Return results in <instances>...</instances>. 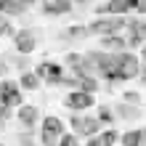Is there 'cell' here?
<instances>
[{
	"label": "cell",
	"mask_w": 146,
	"mask_h": 146,
	"mask_svg": "<svg viewBox=\"0 0 146 146\" xmlns=\"http://www.w3.org/2000/svg\"><path fill=\"white\" fill-rule=\"evenodd\" d=\"M3 35H13V27H11V21L0 13V37H3Z\"/></svg>",
	"instance_id": "22"
},
{
	"label": "cell",
	"mask_w": 146,
	"mask_h": 146,
	"mask_svg": "<svg viewBox=\"0 0 146 146\" xmlns=\"http://www.w3.org/2000/svg\"><path fill=\"white\" fill-rule=\"evenodd\" d=\"M37 77L40 80H45V82H50V85H56L58 82V77L64 74V66L61 64H56V61H42V64H37Z\"/></svg>",
	"instance_id": "8"
},
{
	"label": "cell",
	"mask_w": 146,
	"mask_h": 146,
	"mask_svg": "<svg viewBox=\"0 0 146 146\" xmlns=\"http://www.w3.org/2000/svg\"><path fill=\"white\" fill-rule=\"evenodd\" d=\"M64 122L58 117H42L40 119V138H42V146H58L64 135Z\"/></svg>",
	"instance_id": "4"
},
{
	"label": "cell",
	"mask_w": 146,
	"mask_h": 146,
	"mask_svg": "<svg viewBox=\"0 0 146 146\" xmlns=\"http://www.w3.org/2000/svg\"><path fill=\"white\" fill-rule=\"evenodd\" d=\"M19 85H21L24 90H40L42 80L37 77V72H24V74L19 77Z\"/></svg>",
	"instance_id": "17"
},
{
	"label": "cell",
	"mask_w": 146,
	"mask_h": 146,
	"mask_svg": "<svg viewBox=\"0 0 146 146\" xmlns=\"http://www.w3.org/2000/svg\"><path fill=\"white\" fill-rule=\"evenodd\" d=\"M64 35L66 37H85V35H90V32H88V27H69Z\"/></svg>",
	"instance_id": "21"
},
{
	"label": "cell",
	"mask_w": 146,
	"mask_h": 146,
	"mask_svg": "<svg viewBox=\"0 0 146 146\" xmlns=\"http://www.w3.org/2000/svg\"><path fill=\"white\" fill-rule=\"evenodd\" d=\"M0 98H3L11 109H19V106L24 104V98H21V85L3 77V80H0Z\"/></svg>",
	"instance_id": "6"
},
{
	"label": "cell",
	"mask_w": 146,
	"mask_h": 146,
	"mask_svg": "<svg viewBox=\"0 0 146 146\" xmlns=\"http://www.w3.org/2000/svg\"><path fill=\"white\" fill-rule=\"evenodd\" d=\"M101 119L98 117H82V114H72V130L77 133V135H96V133H101Z\"/></svg>",
	"instance_id": "5"
},
{
	"label": "cell",
	"mask_w": 146,
	"mask_h": 146,
	"mask_svg": "<svg viewBox=\"0 0 146 146\" xmlns=\"http://www.w3.org/2000/svg\"><path fill=\"white\" fill-rule=\"evenodd\" d=\"M88 146H101V143H98V138H96V135H90V141H88Z\"/></svg>",
	"instance_id": "28"
},
{
	"label": "cell",
	"mask_w": 146,
	"mask_h": 146,
	"mask_svg": "<svg viewBox=\"0 0 146 146\" xmlns=\"http://www.w3.org/2000/svg\"><path fill=\"white\" fill-rule=\"evenodd\" d=\"M138 114H141V109H138V106H130V104H122V106H117V117L133 119V117H138Z\"/></svg>",
	"instance_id": "19"
},
{
	"label": "cell",
	"mask_w": 146,
	"mask_h": 146,
	"mask_svg": "<svg viewBox=\"0 0 146 146\" xmlns=\"http://www.w3.org/2000/svg\"><path fill=\"white\" fill-rule=\"evenodd\" d=\"M0 146H3V143H0Z\"/></svg>",
	"instance_id": "32"
},
{
	"label": "cell",
	"mask_w": 146,
	"mask_h": 146,
	"mask_svg": "<svg viewBox=\"0 0 146 146\" xmlns=\"http://www.w3.org/2000/svg\"><path fill=\"white\" fill-rule=\"evenodd\" d=\"M13 45H16V50L21 56H27V53H32L37 48V40L32 35V29H19V32H13Z\"/></svg>",
	"instance_id": "7"
},
{
	"label": "cell",
	"mask_w": 146,
	"mask_h": 146,
	"mask_svg": "<svg viewBox=\"0 0 146 146\" xmlns=\"http://www.w3.org/2000/svg\"><path fill=\"white\" fill-rule=\"evenodd\" d=\"M5 72H8V66H5V58H0V77H3Z\"/></svg>",
	"instance_id": "27"
},
{
	"label": "cell",
	"mask_w": 146,
	"mask_h": 146,
	"mask_svg": "<svg viewBox=\"0 0 146 146\" xmlns=\"http://www.w3.org/2000/svg\"><path fill=\"white\" fill-rule=\"evenodd\" d=\"M125 101H127V104H138V93H125Z\"/></svg>",
	"instance_id": "25"
},
{
	"label": "cell",
	"mask_w": 146,
	"mask_h": 146,
	"mask_svg": "<svg viewBox=\"0 0 146 146\" xmlns=\"http://www.w3.org/2000/svg\"><path fill=\"white\" fill-rule=\"evenodd\" d=\"M19 122L32 130V127L40 122V109H37V106H29V104H21V106H19Z\"/></svg>",
	"instance_id": "12"
},
{
	"label": "cell",
	"mask_w": 146,
	"mask_h": 146,
	"mask_svg": "<svg viewBox=\"0 0 146 146\" xmlns=\"http://www.w3.org/2000/svg\"><path fill=\"white\" fill-rule=\"evenodd\" d=\"M101 45H104V50H125L127 40L119 37V32H117V35H104L101 37Z\"/></svg>",
	"instance_id": "16"
},
{
	"label": "cell",
	"mask_w": 146,
	"mask_h": 146,
	"mask_svg": "<svg viewBox=\"0 0 146 146\" xmlns=\"http://www.w3.org/2000/svg\"><path fill=\"white\" fill-rule=\"evenodd\" d=\"M125 29L130 32V35H127V45H143L146 42V21L133 19V21L125 24Z\"/></svg>",
	"instance_id": "10"
},
{
	"label": "cell",
	"mask_w": 146,
	"mask_h": 146,
	"mask_svg": "<svg viewBox=\"0 0 146 146\" xmlns=\"http://www.w3.org/2000/svg\"><path fill=\"white\" fill-rule=\"evenodd\" d=\"M58 146H80V143H77V135L74 133H64L61 141H58Z\"/></svg>",
	"instance_id": "23"
},
{
	"label": "cell",
	"mask_w": 146,
	"mask_h": 146,
	"mask_svg": "<svg viewBox=\"0 0 146 146\" xmlns=\"http://www.w3.org/2000/svg\"><path fill=\"white\" fill-rule=\"evenodd\" d=\"M141 56H143V61H146V45H143V50H141Z\"/></svg>",
	"instance_id": "29"
},
{
	"label": "cell",
	"mask_w": 146,
	"mask_h": 146,
	"mask_svg": "<svg viewBox=\"0 0 146 146\" xmlns=\"http://www.w3.org/2000/svg\"><path fill=\"white\" fill-rule=\"evenodd\" d=\"M64 104L69 106L72 111H80V109H90V106H93V93H85V90H72L69 96L64 98Z\"/></svg>",
	"instance_id": "9"
},
{
	"label": "cell",
	"mask_w": 146,
	"mask_h": 146,
	"mask_svg": "<svg viewBox=\"0 0 146 146\" xmlns=\"http://www.w3.org/2000/svg\"><path fill=\"white\" fill-rule=\"evenodd\" d=\"M98 119H101V125H111V119H114V111H111L109 106H98V114H96Z\"/></svg>",
	"instance_id": "20"
},
{
	"label": "cell",
	"mask_w": 146,
	"mask_h": 146,
	"mask_svg": "<svg viewBox=\"0 0 146 146\" xmlns=\"http://www.w3.org/2000/svg\"><path fill=\"white\" fill-rule=\"evenodd\" d=\"M125 24H127V19L119 16V13H101L98 19H93V24H88V32L90 35H98V37L117 35V32L125 29Z\"/></svg>",
	"instance_id": "2"
},
{
	"label": "cell",
	"mask_w": 146,
	"mask_h": 146,
	"mask_svg": "<svg viewBox=\"0 0 146 146\" xmlns=\"http://www.w3.org/2000/svg\"><path fill=\"white\" fill-rule=\"evenodd\" d=\"M96 138H98L101 146H114L117 143V130H101V133H96Z\"/></svg>",
	"instance_id": "18"
},
{
	"label": "cell",
	"mask_w": 146,
	"mask_h": 146,
	"mask_svg": "<svg viewBox=\"0 0 146 146\" xmlns=\"http://www.w3.org/2000/svg\"><path fill=\"white\" fill-rule=\"evenodd\" d=\"M21 3H27V5H29V3H35V0H21Z\"/></svg>",
	"instance_id": "30"
},
{
	"label": "cell",
	"mask_w": 146,
	"mask_h": 146,
	"mask_svg": "<svg viewBox=\"0 0 146 146\" xmlns=\"http://www.w3.org/2000/svg\"><path fill=\"white\" fill-rule=\"evenodd\" d=\"M42 11L50 13V16L69 13V11H72V0H45V3H42Z\"/></svg>",
	"instance_id": "13"
},
{
	"label": "cell",
	"mask_w": 146,
	"mask_h": 146,
	"mask_svg": "<svg viewBox=\"0 0 146 146\" xmlns=\"http://www.w3.org/2000/svg\"><path fill=\"white\" fill-rule=\"evenodd\" d=\"M138 80L146 85V66H141V69H138Z\"/></svg>",
	"instance_id": "26"
},
{
	"label": "cell",
	"mask_w": 146,
	"mask_h": 146,
	"mask_svg": "<svg viewBox=\"0 0 146 146\" xmlns=\"http://www.w3.org/2000/svg\"><path fill=\"white\" fill-rule=\"evenodd\" d=\"M74 3H88V0H74Z\"/></svg>",
	"instance_id": "31"
},
{
	"label": "cell",
	"mask_w": 146,
	"mask_h": 146,
	"mask_svg": "<svg viewBox=\"0 0 146 146\" xmlns=\"http://www.w3.org/2000/svg\"><path fill=\"white\" fill-rule=\"evenodd\" d=\"M138 56L127 53V50H114V82H127L138 77Z\"/></svg>",
	"instance_id": "1"
},
{
	"label": "cell",
	"mask_w": 146,
	"mask_h": 146,
	"mask_svg": "<svg viewBox=\"0 0 146 146\" xmlns=\"http://www.w3.org/2000/svg\"><path fill=\"white\" fill-rule=\"evenodd\" d=\"M66 64L72 66L74 74H93V66H90V61H88V56L69 53V56H66ZM93 77H96V74H93Z\"/></svg>",
	"instance_id": "11"
},
{
	"label": "cell",
	"mask_w": 146,
	"mask_h": 146,
	"mask_svg": "<svg viewBox=\"0 0 146 146\" xmlns=\"http://www.w3.org/2000/svg\"><path fill=\"white\" fill-rule=\"evenodd\" d=\"M101 13H146V0H109V3L98 5V16Z\"/></svg>",
	"instance_id": "3"
},
{
	"label": "cell",
	"mask_w": 146,
	"mask_h": 146,
	"mask_svg": "<svg viewBox=\"0 0 146 146\" xmlns=\"http://www.w3.org/2000/svg\"><path fill=\"white\" fill-rule=\"evenodd\" d=\"M27 11V3L21 0H0V13L3 16H21Z\"/></svg>",
	"instance_id": "15"
},
{
	"label": "cell",
	"mask_w": 146,
	"mask_h": 146,
	"mask_svg": "<svg viewBox=\"0 0 146 146\" xmlns=\"http://www.w3.org/2000/svg\"><path fill=\"white\" fill-rule=\"evenodd\" d=\"M122 146H146V127H138V130H127L122 138H119Z\"/></svg>",
	"instance_id": "14"
},
{
	"label": "cell",
	"mask_w": 146,
	"mask_h": 146,
	"mask_svg": "<svg viewBox=\"0 0 146 146\" xmlns=\"http://www.w3.org/2000/svg\"><path fill=\"white\" fill-rule=\"evenodd\" d=\"M8 117H11V106H8V104H5V101H3V98H0V125H3V122H5V119H8Z\"/></svg>",
	"instance_id": "24"
}]
</instances>
